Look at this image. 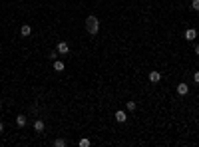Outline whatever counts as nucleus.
I'll return each instance as SVG.
<instances>
[{
	"label": "nucleus",
	"instance_id": "f257e3e1",
	"mask_svg": "<svg viewBox=\"0 0 199 147\" xmlns=\"http://www.w3.org/2000/svg\"><path fill=\"white\" fill-rule=\"evenodd\" d=\"M86 28H88V32H90L92 36H96V34L100 32V20L96 18V16H88V18H86Z\"/></svg>",
	"mask_w": 199,
	"mask_h": 147
},
{
	"label": "nucleus",
	"instance_id": "f03ea898",
	"mask_svg": "<svg viewBox=\"0 0 199 147\" xmlns=\"http://www.w3.org/2000/svg\"><path fill=\"white\" fill-rule=\"evenodd\" d=\"M68 52H70L68 42H58V54H68Z\"/></svg>",
	"mask_w": 199,
	"mask_h": 147
},
{
	"label": "nucleus",
	"instance_id": "7ed1b4c3",
	"mask_svg": "<svg viewBox=\"0 0 199 147\" xmlns=\"http://www.w3.org/2000/svg\"><path fill=\"white\" fill-rule=\"evenodd\" d=\"M177 94H179V95H187V94H189V85H187V84H179V85H177Z\"/></svg>",
	"mask_w": 199,
	"mask_h": 147
},
{
	"label": "nucleus",
	"instance_id": "20e7f679",
	"mask_svg": "<svg viewBox=\"0 0 199 147\" xmlns=\"http://www.w3.org/2000/svg\"><path fill=\"white\" fill-rule=\"evenodd\" d=\"M34 131H36V133L44 131V121H42V119H36V121H34Z\"/></svg>",
	"mask_w": 199,
	"mask_h": 147
},
{
	"label": "nucleus",
	"instance_id": "39448f33",
	"mask_svg": "<svg viewBox=\"0 0 199 147\" xmlns=\"http://www.w3.org/2000/svg\"><path fill=\"white\" fill-rule=\"evenodd\" d=\"M159 80H161V74H159V72H149V81H152V84H157Z\"/></svg>",
	"mask_w": 199,
	"mask_h": 147
},
{
	"label": "nucleus",
	"instance_id": "423d86ee",
	"mask_svg": "<svg viewBox=\"0 0 199 147\" xmlns=\"http://www.w3.org/2000/svg\"><path fill=\"white\" fill-rule=\"evenodd\" d=\"M20 34H22V36H30V34H32V28H30L28 24H22V26H20Z\"/></svg>",
	"mask_w": 199,
	"mask_h": 147
},
{
	"label": "nucleus",
	"instance_id": "0eeeda50",
	"mask_svg": "<svg viewBox=\"0 0 199 147\" xmlns=\"http://www.w3.org/2000/svg\"><path fill=\"white\" fill-rule=\"evenodd\" d=\"M126 119H128V115H126V111H116V121H118V123H123Z\"/></svg>",
	"mask_w": 199,
	"mask_h": 147
},
{
	"label": "nucleus",
	"instance_id": "6e6552de",
	"mask_svg": "<svg viewBox=\"0 0 199 147\" xmlns=\"http://www.w3.org/2000/svg\"><path fill=\"white\" fill-rule=\"evenodd\" d=\"M195 38H197V32H195L193 28H189L187 32H185V40H189V42H191V40H195Z\"/></svg>",
	"mask_w": 199,
	"mask_h": 147
},
{
	"label": "nucleus",
	"instance_id": "1a4fd4ad",
	"mask_svg": "<svg viewBox=\"0 0 199 147\" xmlns=\"http://www.w3.org/2000/svg\"><path fill=\"white\" fill-rule=\"evenodd\" d=\"M54 70H56V72H64V62H60V60H54Z\"/></svg>",
	"mask_w": 199,
	"mask_h": 147
},
{
	"label": "nucleus",
	"instance_id": "9d476101",
	"mask_svg": "<svg viewBox=\"0 0 199 147\" xmlns=\"http://www.w3.org/2000/svg\"><path fill=\"white\" fill-rule=\"evenodd\" d=\"M16 125H18V127H24V125H26V117H24V115H18V117H16Z\"/></svg>",
	"mask_w": 199,
	"mask_h": 147
},
{
	"label": "nucleus",
	"instance_id": "9b49d317",
	"mask_svg": "<svg viewBox=\"0 0 199 147\" xmlns=\"http://www.w3.org/2000/svg\"><path fill=\"white\" fill-rule=\"evenodd\" d=\"M54 145H56V147H66L68 145V143H66V139H56V141H54Z\"/></svg>",
	"mask_w": 199,
	"mask_h": 147
},
{
	"label": "nucleus",
	"instance_id": "f8f14e48",
	"mask_svg": "<svg viewBox=\"0 0 199 147\" xmlns=\"http://www.w3.org/2000/svg\"><path fill=\"white\" fill-rule=\"evenodd\" d=\"M78 145L80 147H90V139H86V137H82L80 141H78Z\"/></svg>",
	"mask_w": 199,
	"mask_h": 147
},
{
	"label": "nucleus",
	"instance_id": "ddd939ff",
	"mask_svg": "<svg viewBox=\"0 0 199 147\" xmlns=\"http://www.w3.org/2000/svg\"><path fill=\"white\" fill-rule=\"evenodd\" d=\"M135 107H138V105H135V101H128V104H126V109H128V111H133Z\"/></svg>",
	"mask_w": 199,
	"mask_h": 147
},
{
	"label": "nucleus",
	"instance_id": "4468645a",
	"mask_svg": "<svg viewBox=\"0 0 199 147\" xmlns=\"http://www.w3.org/2000/svg\"><path fill=\"white\" fill-rule=\"evenodd\" d=\"M191 8H193V10H199V0H193V2H191Z\"/></svg>",
	"mask_w": 199,
	"mask_h": 147
},
{
	"label": "nucleus",
	"instance_id": "2eb2a0df",
	"mask_svg": "<svg viewBox=\"0 0 199 147\" xmlns=\"http://www.w3.org/2000/svg\"><path fill=\"white\" fill-rule=\"evenodd\" d=\"M50 60H52V62H54V60H58V52H52V54H50Z\"/></svg>",
	"mask_w": 199,
	"mask_h": 147
},
{
	"label": "nucleus",
	"instance_id": "dca6fc26",
	"mask_svg": "<svg viewBox=\"0 0 199 147\" xmlns=\"http://www.w3.org/2000/svg\"><path fill=\"white\" fill-rule=\"evenodd\" d=\"M193 81H195V84H199V72H195V74H193Z\"/></svg>",
	"mask_w": 199,
	"mask_h": 147
},
{
	"label": "nucleus",
	"instance_id": "f3484780",
	"mask_svg": "<svg viewBox=\"0 0 199 147\" xmlns=\"http://www.w3.org/2000/svg\"><path fill=\"white\" fill-rule=\"evenodd\" d=\"M195 54H197V56H199V44H197V46H195Z\"/></svg>",
	"mask_w": 199,
	"mask_h": 147
},
{
	"label": "nucleus",
	"instance_id": "a211bd4d",
	"mask_svg": "<svg viewBox=\"0 0 199 147\" xmlns=\"http://www.w3.org/2000/svg\"><path fill=\"white\" fill-rule=\"evenodd\" d=\"M2 129H4V123H0V133H2Z\"/></svg>",
	"mask_w": 199,
	"mask_h": 147
},
{
	"label": "nucleus",
	"instance_id": "6ab92c4d",
	"mask_svg": "<svg viewBox=\"0 0 199 147\" xmlns=\"http://www.w3.org/2000/svg\"><path fill=\"white\" fill-rule=\"evenodd\" d=\"M0 109H2V104H0Z\"/></svg>",
	"mask_w": 199,
	"mask_h": 147
}]
</instances>
